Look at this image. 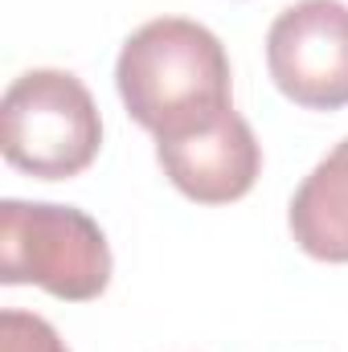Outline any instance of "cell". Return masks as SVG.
Segmentation results:
<instances>
[{
	"instance_id": "8992f818",
	"label": "cell",
	"mask_w": 348,
	"mask_h": 352,
	"mask_svg": "<svg viewBox=\"0 0 348 352\" xmlns=\"http://www.w3.org/2000/svg\"><path fill=\"white\" fill-rule=\"evenodd\" d=\"M287 221L303 254L320 263H348V135L303 176Z\"/></svg>"
},
{
	"instance_id": "5b68a950",
	"label": "cell",
	"mask_w": 348,
	"mask_h": 352,
	"mask_svg": "<svg viewBox=\"0 0 348 352\" xmlns=\"http://www.w3.org/2000/svg\"><path fill=\"white\" fill-rule=\"evenodd\" d=\"M156 160L188 201L230 205L254 188L262 168V148L250 123L230 107L217 123H209L193 135L156 140Z\"/></svg>"
},
{
	"instance_id": "277c9868",
	"label": "cell",
	"mask_w": 348,
	"mask_h": 352,
	"mask_svg": "<svg viewBox=\"0 0 348 352\" xmlns=\"http://www.w3.org/2000/svg\"><path fill=\"white\" fill-rule=\"evenodd\" d=\"M266 66L295 107H348V4L299 0L283 8L266 33Z\"/></svg>"
},
{
	"instance_id": "52a82bcc",
	"label": "cell",
	"mask_w": 348,
	"mask_h": 352,
	"mask_svg": "<svg viewBox=\"0 0 348 352\" xmlns=\"http://www.w3.org/2000/svg\"><path fill=\"white\" fill-rule=\"evenodd\" d=\"M0 352H70L58 328L33 311H0Z\"/></svg>"
},
{
	"instance_id": "7a4b0ae2",
	"label": "cell",
	"mask_w": 348,
	"mask_h": 352,
	"mask_svg": "<svg viewBox=\"0 0 348 352\" xmlns=\"http://www.w3.org/2000/svg\"><path fill=\"white\" fill-rule=\"evenodd\" d=\"M0 283H33L66 303L98 299L111 283V246L98 221L74 205H0Z\"/></svg>"
},
{
	"instance_id": "6da1fadb",
	"label": "cell",
	"mask_w": 348,
	"mask_h": 352,
	"mask_svg": "<svg viewBox=\"0 0 348 352\" xmlns=\"http://www.w3.org/2000/svg\"><path fill=\"white\" fill-rule=\"evenodd\" d=\"M115 87L127 115L156 140L193 135L234 107L226 45L184 16H156L123 41Z\"/></svg>"
},
{
	"instance_id": "3957f363",
	"label": "cell",
	"mask_w": 348,
	"mask_h": 352,
	"mask_svg": "<svg viewBox=\"0 0 348 352\" xmlns=\"http://www.w3.org/2000/svg\"><path fill=\"white\" fill-rule=\"evenodd\" d=\"M102 144L90 90L70 70H29L0 98V152L12 168L41 180L87 173Z\"/></svg>"
}]
</instances>
